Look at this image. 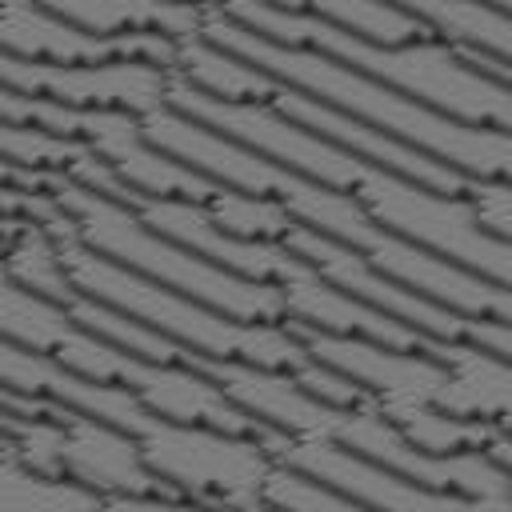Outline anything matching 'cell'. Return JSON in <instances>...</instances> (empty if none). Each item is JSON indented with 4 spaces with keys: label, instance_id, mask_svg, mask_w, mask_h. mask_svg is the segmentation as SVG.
<instances>
[{
    "label": "cell",
    "instance_id": "cell-19",
    "mask_svg": "<svg viewBox=\"0 0 512 512\" xmlns=\"http://www.w3.org/2000/svg\"><path fill=\"white\" fill-rule=\"evenodd\" d=\"M388 4L408 20H416L424 36L456 52H488L508 60L512 48L508 8H496L488 0H388Z\"/></svg>",
    "mask_w": 512,
    "mask_h": 512
},
{
    "label": "cell",
    "instance_id": "cell-32",
    "mask_svg": "<svg viewBox=\"0 0 512 512\" xmlns=\"http://www.w3.org/2000/svg\"><path fill=\"white\" fill-rule=\"evenodd\" d=\"M488 4H496V8H508V0H488Z\"/></svg>",
    "mask_w": 512,
    "mask_h": 512
},
{
    "label": "cell",
    "instance_id": "cell-20",
    "mask_svg": "<svg viewBox=\"0 0 512 512\" xmlns=\"http://www.w3.org/2000/svg\"><path fill=\"white\" fill-rule=\"evenodd\" d=\"M168 72H176L196 92L228 100V104H268L280 88V80H272L268 72L252 68L248 60L232 56L228 48H220L196 32L176 40V60Z\"/></svg>",
    "mask_w": 512,
    "mask_h": 512
},
{
    "label": "cell",
    "instance_id": "cell-29",
    "mask_svg": "<svg viewBox=\"0 0 512 512\" xmlns=\"http://www.w3.org/2000/svg\"><path fill=\"white\" fill-rule=\"evenodd\" d=\"M104 512H212V508L176 496H112L104 500Z\"/></svg>",
    "mask_w": 512,
    "mask_h": 512
},
{
    "label": "cell",
    "instance_id": "cell-1",
    "mask_svg": "<svg viewBox=\"0 0 512 512\" xmlns=\"http://www.w3.org/2000/svg\"><path fill=\"white\" fill-rule=\"evenodd\" d=\"M164 104L248 144L252 152L276 160L280 168H288L296 176H308L316 184H328V188L352 196L388 232H396V236H404V240L484 276V280L508 284V264H512L508 240L488 236L460 196H444V192L412 184L388 168H376V164L352 156L348 148L292 124L288 116H280L268 104H228V100L204 96L192 84H184L176 72H168Z\"/></svg>",
    "mask_w": 512,
    "mask_h": 512
},
{
    "label": "cell",
    "instance_id": "cell-18",
    "mask_svg": "<svg viewBox=\"0 0 512 512\" xmlns=\"http://www.w3.org/2000/svg\"><path fill=\"white\" fill-rule=\"evenodd\" d=\"M36 4L92 36L160 32L180 40L192 36L204 16V8L192 0H36Z\"/></svg>",
    "mask_w": 512,
    "mask_h": 512
},
{
    "label": "cell",
    "instance_id": "cell-31",
    "mask_svg": "<svg viewBox=\"0 0 512 512\" xmlns=\"http://www.w3.org/2000/svg\"><path fill=\"white\" fill-rule=\"evenodd\" d=\"M224 512H280V508H272L268 500H248V504H236V508H224Z\"/></svg>",
    "mask_w": 512,
    "mask_h": 512
},
{
    "label": "cell",
    "instance_id": "cell-16",
    "mask_svg": "<svg viewBox=\"0 0 512 512\" xmlns=\"http://www.w3.org/2000/svg\"><path fill=\"white\" fill-rule=\"evenodd\" d=\"M60 472L96 496H172L140 460L136 436L96 420L68 412L60 432Z\"/></svg>",
    "mask_w": 512,
    "mask_h": 512
},
{
    "label": "cell",
    "instance_id": "cell-5",
    "mask_svg": "<svg viewBox=\"0 0 512 512\" xmlns=\"http://www.w3.org/2000/svg\"><path fill=\"white\" fill-rule=\"evenodd\" d=\"M48 196L72 220V232L92 252H100L172 292H184L196 304L216 308L232 320H244V324H280L284 320V300H280L276 284L236 276V272L196 256L192 248L152 232L132 208H124L68 176H60Z\"/></svg>",
    "mask_w": 512,
    "mask_h": 512
},
{
    "label": "cell",
    "instance_id": "cell-28",
    "mask_svg": "<svg viewBox=\"0 0 512 512\" xmlns=\"http://www.w3.org/2000/svg\"><path fill=\"white\" fill-rule=\"evenodd\" d=\"M464 204L472 208L476 224L488 236L508 240V232H512V188H508V180H500V176H476L472 188H468V196H464Z\"/></svg>",
    "mask_w": 512,
    "mask_h": 512
},
{
    "label": "cell",
    "instance_id": "cell-12",
    "mask_svg": "<svg viewBox=\"0 0 512 512\" xmlns=\"http://www.w3.org/2000/svg\"><path fill=\"white\" fill-rule=\"evenodd\" d=\"M268 108H276L292 124H300V128H308V132L348 148L352 156H360V160H368L376 168H388V172H396V176H404L412 184H424L432 192L464 200L472 180H476V176H464L452 164H444V160H436V156H428V152H420V148H412V144L372 128V124H364V120H352V116H344V112H336V108H328V104H320V100H312V96H304V92H296L288 84L276 88Z\"/></svg>",
    "mask_w": 512,
    "mask_h": 512
},
{
    "label": "cell",
    "instance_id": "cell-17",
    "mask_svg": "<svg viewBox=\"0 0 512 512\" xmlns=\"http://www.w3.org/2000/svg\"><path fill=\"white\" fill-rule=\"evenodd\" d=\"M444 384L436 388L432 404L460 420H480L508 428V396H512V372L504 356H492L476 344L448 340L440 348Z\"/></svg>",
    "mask_w": 512,
    "mask_h": 512
},
{
    "label": "cell",
    "instance_id": "cell-27",
    "mask_svg": "<svg viewBox=\"0 0 512 512\" xmlns=\"http://www.w3.org/2000/svg\"><path fill=\"white\" fill-rule=\"evenodd\" d=\"M260 500H268L280 512H372L360 500H352L296 468H284V464H272V472L264 476Z\"/></svg>",
    "mask_w": 512,
    "mask_h": 512
},
{
    "label": "cell",
    "instance_id": "cell-10",
    "mask_svg": "<svg viewBox=\"0 0 512 512\" xmlns=\"http://www.w3.org/2000/svg\"><path fill=\"white\" fill-rule=\"evenodd\" d=\"M0 84L44 96L68 108H116L148 116L164 108L168 68L156 60H104V64H44L0 52Z\"/></svg>",
    "mask_w": 512,
    "mask_h": 512
},
{
    "label": "cell",
    "instance_id": "cell-14",
    "mask_svg": "<svg viewBox=\"0 0 512 512\" xmlns=\"http://www.w3.org/2000/svg\"><path fill=\"white\" fill-rule=\"evenodd\" d=\"M184 364L204 372L240 412H248L252 420H260L272 432L300 436V440H328L336 428L340 408L308 396L292 380V372L260 368L248 360H212V356H196V352H188Z\"/></svg>",
    "mask_w": 512,
    "mask_h": 512
},
{
    "label": "cell",
    "instance_id": "cell-3",
    "mask_svg": "<svg viewBox=\"0 0 512 512\" xmlns=\"http://www.w3.org/2000/svg\"><path fill=\"white\" fill-rule=\"evenodd\" d=\"M232 20H240L244 28H252L264 40L324 52V56L404 92L408 100H416L440 116L480 124V128H500V132L512 128V88L484 76L456 48H448L432 36L404 40V44H380V40H364V36L336 28L328 20H316V16L268 8L264 0L236 8Z\"/></svg>",
    "mask_w": 512,
    "mask_h": 512
},
{
    "label": "cell",
    "instance_id": "cell-23",
    "mask_svg": "<svg viewBox=\"0 0 512 512\" xmlns=\"http://www.w3.org/2000/svg\"><path fill=\"white\" fill-rule=\"evenodd\" d=\"M64 308H68V316H72L80 328H88L92 336H100L104 344H112V348H120V352H128V356L156 360V364H184V356H188V348L172 344V340L160 336L156 328H148V324H140V320H132V316H124V312H116V308L92 300V296H80V292H76Z\"/></svg>",
    "mask_w": 512,
    "mask_h": 512
},
{
    "label": "cell",
    "instance_id": "cell-11",
    "mask_svg": "<svg viewBox=\"0 0 512 512\" xmlns=\"http://www.w3.org/2000/svg\"><path fill=\"white\" fill-rule=\"evenodd\" d=\"M312 360L344 372L348 380H356L380 416H396L404 408H420L432 404L436 388L444 384V364L428 352H404V348H384L376 340H360V336H332V332H316L292 320H280Z\"/></svg>",
    "mask_w": 512,
    "mask_h": 512
},
{
    "label": "cell",
    "instance_id": "cell-24",
    "mask_svg": "<svg viewBox=\"0 0 512 512\" xmlns=\"http://www.w3.org/2000/svg\"><path fill=\"white\" fill-rule=\"evenodd\" d=\"M0 264L4 272L24 284L28 292L52 300V304H68L76 296V288L68 284L64 276V264H60V252H56V240L44 224H24L4 248H0Z\"/></svg>",
    "mask_w": 512,
    "mask_h": 512
},
{
    "label": "cell",
    "instance_id": "cell-15",
    "mask_svg": "<svg viewBox=\"0 0 512 512\" xmlns=\"http://www.w3.org/2000/svg\"><path fill=\"white\" fill-rule=\"evenodd\" d=\"M80 144L96 160H104L120 184H128L140 196L208 204V196L220 188L216 180H208V176L192 172L188 164L172 160L168 152H160L140 132V120L128 112H116V108H92V120H88Z\"/></svg>",
    "mask_w": 512,
    "mask_h": 512
},
{
    "label": "cell",
    "instance_id": "cell-4",
    "mask_svg": "<svg viewBox=\"0 0 512 512\" xmlns=\"http://www.w3.org/2000/svg\"><path fill=\"white\" fill-rule=\"evenodd\" d=\"M44 228L52 232L64 276L80 296H92V300L156 328L160 336H168L180 348H188L196 356H212V360H248V364H260V368H280V372H296L308 360L304 344L284 324L232 320L216 308L196 304L184 292H172V288L100 256V252H92L72 232V220L60 208Z\"/></svg>",
    "mask_w": 512,
    "mask_h": 512
},
{
    "label": "cell",
    "instance_id": "cell-6",
    "mask_svg": "<svg viewBox=\"0 0 512 512\" xmlns=\"http://www.w3.org/2000/svg\"><path fill=\"white\" fill-rule=\"evenodd\" d=\"M136 448L148 472L176 500H192L212 512L260 500L264 476L276 464L260 444V436H236V432L176 424L160 416L136 436Z\"/></svg>",
    "mask_w": 512,
    "mask_h": 512
},
{
    "label": "cell",
    "instance_id": "cell-2",
    "mask_svg": "<svg viewBox=\"0 0 512 512\" xmlns=\"http://www.w3.org/2000/svg\"><path fill=\"white\" fill-rule=\"evenodd\" d=\"M196 36L228 48L232 56L248 60L252 68L268 72L272 80L352 116V120H364L444 164H452L456 172L464 176H500L508 180V168H512V140L508 132L500 128H480V124H464V120H452V116H440L416 100H408L404 92L324 56V52H312V48H288V44H276V40H264L256 36L252 28H244L240 20L232 16H220V12H204L200 16V28Z\"/></svg>",
    "mask_w": 512,
    "mask_h": 512
},
{
    "label": "cell",
    "instance_id": "cell-22",
    "mask_svg": "<svg viewBox=\"0 0 512 512\" xmlns=\"http://www.w3.org/2000/svg\"><path fill=\"white\" fill-rule=\"evenodd\" d=\"M268 8L280 12H300V16H316L328 20L336 28H348L364 40H380V44H404V40H420L424 28L416 20H408L404 12H396L388 0H264Z\"/></svg>",
    "mask_w": 512,
    "mask_h": 512
},
{
    "label": "cell",
    "instance_id": "cell-13",
    "mask_svg": "<svg viewBox=\"0 0 512 512\" xmlns=\"http://www.w3.org/2000/svg\"><path fill=\"white\" fill-rule=\"evenodd\" d=\"M0 388L20 392L28 400H44V404H60L68 412L80 416H96L128 436H140L156 416L120 384H104V380H88L72 368H64L60 360L20 348L12 340L0 336Z\"/></svg>",
    "mask_w": 512,
    "mask_h": 512
},
{
    "label": "cell",
    "instance_id": "cell-8",
    "mask_svg": "<svg viewBox=\"0 0 512 512\" xmlns=\"http://www.w3.org/2000/svg\"><path fill=\"white\" fill-rule=\"evenodd\" d=\"M260 444L268 456L284 468H296L352 500H360L372 512H512L508 496H456V492H436L416 480H404L356 452H348L336 440H300L284 432H264Z\"/></svg>",
    "mask_w": 512,
    "mask_h": 512
},
{
    "label": "cell",
    "instance_id": "cell-26",
    "mask_svg": "<svg viewBox=\"0 0 512 512\" xmlns=\"http://www.w3.org/2000/svg\"><path fill=\"white\" fill-rule=\"evenodd\" d=\"M84 156H88V148L76 144V140L0 120V160H8V164L32 168V172H64L68 176Z\"/></svg>",
    "mask_w": 512,
    "mask_h": 512
},
{
    "label": "cell",
    "instance_id": "cell-30",
    "mask_svg": "<svg viewBox=\"0 0 512 512\" xmlns=\"http://www.w3.org/2000/svg\"><path fill=\"white\" fill-rule=\"evenodd\" d=\"M192 4H200L204 12H220V16H232L236 8H244V4H252V0H192Z\"/></svg>",
    "mask_w": 512,
    "mask_h": 512
},
{
    "label": "cell",
    "instance_id": "cell-21",
    "mask_svg": "<svg viewBox=\"0 0 512 512\" xmlns=\"http://www.w3.org/2000/svg\"><path fill=\"white\" fill-rule=\"evenodd\" d=\"M0 512H104V496L64 472H36L16 456H0Z\"/></svg>",
    "mask_w": 512,
    "mask_h": 512
},
{
    "label": "cell",
    "instance_id": "cell-25",
    "mask_svg": "<svg viewBox=\"0 0 512 512\" xmlns=\"http://www.w3.org/2000/svg\"><path fill=\"white\" fill-rule=\"evenodd\" d=\"M212 224L228 236H240V240H280L296 220L268 196H252V192H236V188H216L208 196V204H200Z\"/></svg>",
    "mask_w": 512,
    "mask_h": 512
},
{
    "label": "cell",
    "instance_id": "cell-7",
    "mask_svg": "<svg viewBox=\"0 0 512 512\" xmlns=\"http://www.w3.org/2000/svg\"><path fill=\"white\" fill-rule=\"evenodd\" d=\"M280 244L292 256H300L308 268H316L328 284H336L340 292H348L360 304H368V308L416 328L428 340H464V344H476V348H484L492 356H504V360L512 352V320H476V316L452 312V308H444V304H436V300H428V296L380 276L352 248H344V244H336V240H328V236H320V232H312L304 224H292L280 236Z\"/></svg>",
    "mask_w": 512,
    "mask_h": 512
},
{
    "label": "cell",
    "instance_id": "cell-9",
    "mask_svg": "<svg viewBox=\"0 0 512 512\" xmlns=\"http://www.w3.org/2000/svg\"><path fill=\"white\" fill-rule=\"evenodd\" d=\"M336 444H344L348 452L404 476L416 480L424 488L436 492H456V496H508V468L488 460L484 448H468V452H424L416 444H408L400 436V428L376 412V404L364 408H340L332 436Z\"/></svg>",
    "mask_w": 512,
    "mask_h": 512
}]
</instances>
